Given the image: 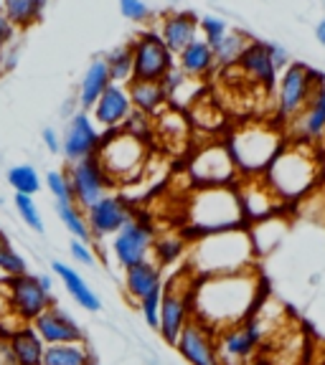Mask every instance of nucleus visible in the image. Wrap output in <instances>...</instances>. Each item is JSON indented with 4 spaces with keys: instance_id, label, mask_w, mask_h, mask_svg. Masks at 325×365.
Instances as JSON below:
<instances>
[{
    "instance_id": "35",
    "label": "nucleus",
    "mask_w": 325,
    "mask_h": 365,
    "mask_svg": "<svg viewBox=\"0 0 325 365\" xmlns=\"http://www.w3.org/2000/svg\"><path fill=\"white\" fill-rule=\"evenodd\" d=\"M8 182L11 188L16 190L18 195H36L41 188H44V180H41L39 170L34 165H13L8 170Z\"/></svg>"
},
{
    "instance_id": "4",
    "label": "nucleus",
    "mask_w": 325,
    "mask_h": 365,
    "mask_svg": "<svg viewBox=\"0 0 325 365\" xmlns=\"http://www.w3.org/2000/svg\"><path fill=\"white\" fill-rule=\"evenodd\" d=\"M186 226L194 234V239L204 234L246 226L234 185L191 190V195L186 198Z\"/></svg>"
},
{
    "instance_id": "9",
    "label": "nucleus",
    "mask_w": 325,
    "mask_h": 365,
    "mask_svg": "<svg viewBox=\"0 0 325 365\" xmlns=\"http://www.w3.org/2000/svg\"><path fill=\"white\" fill-rule=\"evenodd\" d=\"M264 337H267V322H264V309L259 304L249 319L216 332V348L221 365H246L257 355Z\"/></svg>"
},
{
    "instance_id": "22",
    "label": "nucleus",
    "mask_w": 325,
    "mask_h": 365,
    "mask_svg": "<svg viewBox=\"0 0 325 365\" xmlns=\"http://www.w3.org/2000/svg\"><path fill=\"white\" fill-rule=\"evenodd\" d=\"M325 132V81L313 91L305 109L290 122V137L297 143H318Z\"/></svg>"
},
{
    "instance_id": "6",
    "label": "nucleus",
    "mask_w": 325,
    "mask_h": 365,
    "mask_svg": "<svg viewBox=\"0 0 325 365\" xmlns=\"http://www.w3.org/2000/svg\"><path fill=\"white\" fill-rule=\"evenodd\" d=\"M94 158L99 160V165L104 168L112 182H130L135 180L145 168V160H148V148H145V140L130 135L125 130H114L102 135V143H99Z\"/></svg>"
},
{
    "instance_id": "13",
    "label": "nucleus",
    "mask_w": 325,
    "mask_h": 365,
    "mask_svg": "<svg viewBox=\"0 0 325 365\" xmlns=\"http://www.w3.org/2000/svg\"><path fill=\"white\" fill-rule=\"evenodd\" d=\"M8 294H11V309L13 317L21 322V325H31L41 312L54 304L51 292H46L41 284L39 274H21V277H11L6 282Z\"/></svg>"
},
{
    "instance_id": "43",
    "label": "nucleus",
    "mask_w": 325,
    "mask_h": 365,
    "mask_svg": "<svg viewBox=\"0 0 325 365\" xmlns=\"http://www.w3.org/2000/svg\"><path fill=\"white\" fill-rule=\"evenodd\" d=\"M120 130H125V132H130V135H135V137H140V140H145V137L150 135V130H153V122H150L148 114L132 109V112L127 114V120L122 122Z\"/></svg>"
},
{
    "instance_id": "51",
    "label": "nucleus",
    "mask_w": 325,
    "mask_h": 365,
    "mask_svg": "<svg viewBox=\"0 0 325 365\" xmlns=\"http://www.w3.org/2000/svg\"><path fill=\"white\" fill-rule=\"evenodd\" d=\"M6 246H11V244H8L6 234H3V231H0V249H6Z\"/></svg>"
},
{
    "instance_id": "30",
    "label": "nucleus",
    "mask_w": 325,
    "mask_h": 365,
    "mask_svg": "<svg viewBox=\"0 0 325 365\" xmlns=\"http://www.w3.org/2000/svg\"><path fill=\"white\" fill-rule=\"evenodd\" d=\"M246 231H249V239H251V244H254V254L262 257V254L272 251L274 246L282 241V236H285V231H287V221L277 213V216L254 221L251 226H246Z\"/></svg>"
},
{
    "instance_id": "14",
    "label": "nucleus",
    "mask_w": 325,
    "mask_h": 365,
    "mask_svg": "<svg viewBox=\"0 0 325 365\" xmlns=\"http://www.w3.org/2000/svg\"><path fill=\"white\" fill-rule=\"evenodd\" d=\"M236 195H239L241 211H244L246 223L262 221V218L277 216L285 208L282 198L272 190L264 175H239L234 182Z\"/></svg>"
},
{
    "instance_id": "40",
    "label": "nucleus",
    "mask_w": 325,
    "mask_h": 365,
    "mask_svg": "<svg viewBox=\"0 0 325 365\" xmlns=\"http://www.w3.org/2000/svg\"><path fill=\"white\" fill-rule=\"evenodd\" d=\"M29 272V264L26 259L18 254L13 246H6V249H0V274L11 279V277H21V274Z\"/></svg>"
},
{
    "instance_id": "31",
    "label": "nucleus",
    "mask_w": 325,
    "mask_h": 365,
    "mask_svg": "<svg viewBox=\"0 0 325 365\" xmlns=\"http://www.w3.org/2000/svg\"><path fill=\"white\" fill-rule=\"evenodd\" d=\"M44 365H94L91 350L84 342H61V345H46Z\"/></svg>"
},
{
    "instance_id": "5",
    "label": "nucleus",
    "mask_w": 325,
    "mask_h": 365,
    "mask_svg": "<svg viewBox=\"0 0 325 365\" xmlns=\"http://www.w3.org/2000/svg\"><path fill=\"white\" fill-rule=\"evenodd\" d=\"M282 145H285V132L272 122H244L226 137V148L239 175H262Z\"/></svg>"
},
{
    "instance_id": "24",
    "label": "nucleus",
    "mask_w": 325,
    "mask_h": 365,
    "mask_svg": "<svg viewBox=\"0 0 325 365\" xmlns=\"http://www.w3.org/2000/svg\"><path fill=\"white\" fill-rule=\"evenodd\" d=\"M51 272H54V277L64 284V289L69 292V297H71L81 309H89V312H99V309H102L99 294L86 284V279L71 267V264L51 262Z\"/></svg>"
},
{
    "instance_id": "49",
    "label": "nucleus",
    "mask_w": 325,
    "mask_h": 365,
    "mask_svg": "<svg viewBox=\"0 0 325 365\" xmlns=\"http://www.w3.org/2000/svg\"><path fill=\"white\" fill-rule=\"evenodd\" d=\"M8 314H13V309H11V294H8V287H6V282L0 284V322L8 317Z\"/></svg>"
},
{
    "instance_id": "11",
    "label": "nucleus",
    "mask_w": 325,
    "mask_h": 365,
    "mask_svg": "<svg viewBox=\"0 0 325 365\" xmlns=\"http://www.w3.org/2000/svg\"><path fill=\"white\" fill-rule=\"evenodd\" d=\"M132 79L163 81L173 71V53L155 31L140 34L132 41Z\"/></svg>"
},
{
    "instance_id": "46",
    "label": "nucleus",
    "mask_w": 325,
    "mask_h": 365,
    "mask_svg": "<svg viewBox=\"0 0 325 365\" xmlns=\"http://www.w3.org/2000/svg\"><path fill=\"white\" fill-rule=\"evenodd\" d=\"M267 48H269V56H272V61H274V68L277 71H285L287 68V63H290V58H287V53H285V48H280L277 43H267Z\"/></svg>"
},
{
    "instance_id": "54",
    "label": "nucleus",
    "mask_w": 325,
    "mask_h": 365,
    "mask_svg": "<svg viewBox=\"0 0 325 365\" xmlns=\"http://www.w3.org/2000/svg\"><path fill=\"white\" fill-rule=\"evenodd\" d=\"M323 137H325V132H323Z\"/></svg>"
},
{
    "instance_id": "48",
    "label": "nucleus",
    "mask_w": 325,
    "mask_h": 365,
    "mask_svg": "<svg viewBox=\"0 0 325 365\" xmlns=\"http://www.w3.org/2000/svg\"><path fill=\"white\" fill-rule=\"evenodd\" d=\"M13 36H16V29H13L11 23H8V18L0 13V51L8 46V41H13Z\"/></svg>"
},
{
    "instance_id": "18",
    "label": "nucleus",
    "mask_w": 325,
    "mask_h": 365,
    "mask_svg": "<svg viewBox=\"0 0 325 365\" xmlns=\"http://www.w3.org/2000/svg\"><path fill=\"white\" fill-rule=\"evenodd\" d=\"M86 223H89L91 239H107V236H114L130 221L135 213H132L130 203L120 195H104L97 203L86 208Z\"/></svg>"
},
{
    "instance_id": "47",
    "label": "nucleus",
    "mask_w": 325,
    "mask_h": 365,
    "mask_svg": "<svg viewBox=\"0 0 325 365\" xmlns=\"http://www.w3.org/2000/svg\"><path fill=\"white\" fill-rule=\"evenodd\" d=\"M41 137H44L46 150H51V153H61V137L56 135V130H51V127H46V130L41 132Z\"/></svg>"
},
{
    "instance_id": "25",
    "label": "nucleus",
    "mask_w": 325,
    "mask_h": 365,
    "mask_svg": "<svg viewBox=\"0 0 325 365\" xmlns=\"http://www.w3.org/2000/svg\"><path fill=\"white\" fill-rule=\"evenodd\" d=\"M239 66L254 84H262L264 89H274V84H277V68H274V61L269 56L267 43L251 41L244 56L239 58Z\"/></svg>"
},
{
    "instance_id": "20",
    "label": "nucleus",
    "mask_w": 325,
    "mask_h": 365,
    "mask_svg": "<svg viewBox=\"0 0 325 365\" xmlns=\"http://www.w3.org/2000/svg\"><path fill=\"white\" fill-rule=\"evenodd\" d=\"M6 365H44L46 345L31 325H18L3 340Z\"/></svg>"
},
{
    "instance_id": "28",
    "label": "nucleus",
    "mask_w": 325,
    "mask_h": 365,
    "mask_svg": "<svg viewBox=\"0 0 325 365\" xmlns=\"http://www.w3.org/2000/svg\"><path fill=\"white\" fill-rule=\"evenodd\" d=\"M214 66H216V61H214L211 46L201 38L191 41V43L178 53V68H181L186 76H191V79L201 81L204 76L211 74Z\"/></svg>"
},
{
    "instance_id": "34",
    "label": "nucleus",
    "mask_w": 325,
    "mask_h": 365,
    "mask_svg": "<svg viewBox=\"0 0 325 365\" xmlns=\"http://www.w3.org/2000/svg\"><path fill=\"white\" fill-rule=\"evenodd\" d=\"M56 213L61 218L64 228H66L71 239H79V241H89L91 244V231H89V223H86V213L81 211L76 203H56Z\"/></svg>"
},
{
    "instance_id": "38",
    "label": "nucleus",
    "mask_w": 325,
    "mask_h": 365,
    "mask_svg": "<svg viewBox=\"0 0 325 365\" xmlns=\"http://www.w3.org/2000/svg\"><path fill=\"white\" fill-rule=\"evenodd\" d=\"M13 205H16V211H18V216H21V221L26 223L31 231H36V234H44V231H46L44 216H41L39 205L34 203V195H18L16 193Z\"/></svg>"
},
{
    "instance_id": "15",
    "label": "nucleus",
    "mask_w": 325,
    "mask_h": 365,
    "mask_svg": "<svg viewBox=\"0 0 325 365\" xmlns=\"http://www.w3.org/2000/svg\"><path fill=\"white\" fill-rule=\"evenodd\" d=\"M153 241L155 231L145 218L132 216L125 226L112 236V254L117 259L122 269L132 267V264H140L145 259H150L153 254Z\"/></svg>"
},
{
    "instance_id": "55",
    "label": "nucleus",
    "mask_w": 325,
    "mask_h": 365,
    "mask_svg": "<svg viewBox=\"0 0 325 365\" xmlns=\"http://www.w3.org/2000/svg\"><path fill=\"white\" fill-rule=\"evenodd\" d=\"M173 3H176V0H173Z\"/></svg>"
},
{
    "instance_id": "2",
    "label": "nucleus",
    "mask_w": 325,
    "mask_h": 365,
    "mask_svg": "<svg viewBox=\"0 0 325 365\" xmlns=\"http://www.w3.org/2000/svg\"><path fill=\"white\" fill-rule=\"evenodd\" d=\"M254 262H257L254 244H251L246 226H241L196 236L189 246L186 267L196 277H214V274H234L254 269Z\"/></svg>"
},
{
    "instance_id": "29",
    "label": "nucleus",
    "mask_w": 325,
    "mask_h": 365,
    "mask_svg": "<svg viewBox=\"0 0 325 365\" xmlns=\"http://www.w3.org/2000/svg\"><path fill=\"white\" fill-rule=\"evenodd\" d=\"M112 84L109 79V71H107V63L104 58H94L89 63V68L84 71L81 76V84H79V107L81 112H91V107L97 104V99L104 94V89Z\"/></svg>"
},
{
    "instance_id": "53",
    "label": "nucleus",
    "mask_w": 325,
    "mask_h": 365,
    "mask_svg": "<svg viewBox=\"0 0 325 365\" xmlns=\"http://www.w3.org/2000/svg\"><path fill=\"white\" fill-rule=\"evenodd\" d=\"M3 61H6V58H3V51H0V68H3Z\"/></svg>"
},
{
    "instance_id": "33",
    "label": "nucleus",
    "mask_w": 325,
    "mask_h": 365,
    "mask_svg": "<svg viewBox=\"0 0 325 365\" xmlns=\"http://www.w3.org/2000/svg\"><path fill=\"white\" fill-rule=\"evenodd\" d=\"M0 13L8 18L13 29H29L44 13L39 0H0Z\"/></svg>"
},
{
    "instance_id": "23",
    "label": "nucleus",
    "mask_w": 325,
    "mask_h": 365,
    "mask_svg": "<svg viewBox=\"0 0 325 365\" xmlns=\"http://www.w3.org/2000/svg\"><path fill=\"white\" fill-rule=\"evenodd\" d=\"M158 36H160V41L171 48L173 56H176V53H181L191 41L199 38V18L189 11L168 13V16H163Z\"/></svg>"
},
{
    "instance_id": "36",
    "label": "nucleus",
    "mask_w": 325,
    "mask_h": 365,
    "mask_svg": "<svg viewBox=\"0 0 325 365\" xmlns=\"http://www.w3.org/2000/svg\"><path fill=\"white\" fill-rule=\"evenodd\" d=\"M104 63H107L112 84H122V81L127 84L132 79V46H117V48H112L104 56Z\"/></svg>"
},
{
    "instance_id": "44",
    "label": "nucleus",
    "mask_w": 325,
    "mask_h": 365,
    "mask_svg": "<svg viewBox=\"0 0 325 365\" xmlns=\"http://www.w3.org/2000/svg\"><path fill=\"white\" fill-rule=\"evenodd\" d=\"M120 13L132 23H143L150 18V8L145 0H120Z\"/></svg>"
},
{
    "instance_id": "21",
    "label": "nucleus",
    "mask_w": 325,
    "mask_h": 365,
    "mask_svg": "<svg viewBox=\"0 0 325 365\" xmlns=\"http://www.w3.org/2000/svg\"><path fill=\"white\" fill-rule=\"evenodd\" d=\"M130 112H132V104H130V94H127V86L109 84L102 97L97 99V104L91 107V120H94V125L99 130L114 132L120 130Z\"/></svg>"
},
{
    "instance_id": "39",
    "label": "nucleus",
    "mask_w": 325,
    "mask_h": 365,
    "mask_svg": "<svg viewBox=\"0 0 325 365\" xmlns=\"http://www.w3.org/2000/svg\"><path fill=\"white\" fill-rule=\"evenodd\" d=\"M44 185L49 188V193H51L54 205H56V203H74V193H71V182H69L66 170L46 173Z\"/></svg>"
},
{
    "instance_id": "7",
    "label": "nucleus",
    "mask_w": 325,
    "mask_h": 365,
    "mask_svg": "<svg viewBox=\"0 0 325 365\" xmlns=\"http://www.w3.org/2000/svg\"><path fill=\"white\" fill-rule=\"evenodd\" d=\"M194 284H196V274L191 272L186 264L181 269L171 274V279L163 282V302H160V322L158 332L163 337V342L168 345H176L178 335L186 327L191 317H194Z\"/></svg>"
},
{
    "instance_id": "19",
    "label": "nucleus",
    "mask_w": 325,
    "mask_h": 365,
    "mask_svg": "<svg viewBox=\"0 0 325 365\" xmlns=\"http://www.w3.org/2000/svg\"><path fill=\"white\" fill-rule=\"evenodd\" d=\"M31 327L39 332V337L44 340V345L84 342V330H81V325L76 322V317H71L66 309L56 307V304H51L46 312H41L39 317L31 322Z\"/></svg>"
},
{
    "instance_id": "8",
    "label": "nucleus",
    "mask_w": 325,
    "mask_h": 365,
    "mask_svg": "<svg viewBox=\"0 0 325 365\" xmlns=\"http://www.w3.org/2000/svg\"><path fill=\"white\" fill-rule=\"evenodd\" d=\"M325 81L323 71L290 61L277 81V125H290L310 102L313 91Z\"/></svg>"
},
{
    "instance_id": "42",
    "label": "nucleus",
    "mask_w": 325,
    "mask_h": 365,
    "mask_svg": "<svg viewBox=\"0 0 325 365\" xmlns=\"http://www.w3.org/2000/svg\"><path fill=\"white\" fill-rule=\"evenodd\" d=\"M160 302H163V287L155 289L153 294H148L143 302L137 304L140 314H143V319H145V325L153 327V330H158V322H160Z\"/></svg>"
},
{
    "instance_id": "16",
    "label": "nucleus",
    "mask_w": 325,
    "mask_h": 365,
    "mask_svg": "<svg viewBox=\"0 0 325 365\" xmlns=\"http://www.w3.org/2000/svg\"><path fill=\"white\" fill-rule=\"evenodd\" d=\"M173 348L181 353V358L189 365H221L216 348V332L209 330L204 322L194 317L186 322Z\"/></svg>"
},
{
    "instance_id": "17",
    "label": "nucleus",
    "mask_w": 325,
    "mask_h": 365,
    "mask_svg": "<svg viewBox=\"0 0 325 365\" xmlns=\"http://www.w3.org/2000/svg\"><path fill=\"white\" fill-rule=\"evenodd\" d=\"M99 143H102V132L94 125L89 112H76L71 114V120L66 122V130L61 137V153L69 163L91 158L97 153Z\"/></svg>"
},
{
    "instance_id": "41",
    "label": "nucleus",
    "mask_w": 325,
    "mask_h": 365,
    "mask_svg": "<svg viewBox=\"0 0 325 365\" xmlns=\"http://www.w3.org/2000/svg\"><path fill=\"white\" fill-rule=\"evenodd\" d=\"M199 31L204 34L206 43L214 46L216 41H221L224 36H226L229 26H226V21L219 16H204V18H199Z\"/></svg>"
},
{
    "instance_id": "37",
    "label": "nucleus",
    "mask_w": 325,
    "mask_h": 365,
    "mask_svg": "<svg viewBox=\"0 0 325 365\" xmlns=\"http://www.w3.org/2000/svg\"><path fill=\"white\" fill-rule=\"evenodd\" d=\"M189 251V244L178 236H163V239L153 241V262L158 264L160 269L168 267V264H176L186 257Z\"/></svg>"
},
{
    "instance_id": "12",
    "label": "nucleus",
    "mask_w": 325,
    "mask_h": 365,
    "mask_svg": "<svg viewBox=\"0 0 325 365\" xmlns=\"http://www.w3.org/2000/svg\"><path fill=\"white\" fill-rule=\"evenodd\" d=\"M69 182H71V193H74V203L79 205L81 211L91 208L99 198L109 195L112 190V178L104 173V168L99 165V160L91 155V158L76 160V163H69L66 168Z\"/></svg>"
},
{
    "instance_id": "10",
    "label": "nucleus",
    "mask_w": 325,
    "mask_h": 365,
    "mask_svg": "<svg viewBox=\"0 0 325 365\" xmlns=\"http://www.w3.org/2000/svg\"><path fill=\"white\" fill-rule=\"evenodd\" d=\"M189 180L194 188L234 185L239 180V170L231 160L226 143H206L196 148L189 160Z\"/></svg>"
},
{
    "instance_id": "52",
    "label": "nucleus",
    "mask_w": 325,
    "mask_h": 365,
    "mask_svg": "<svg viewBox=\"0 0 325 365\" xmlns=\"http://www.w3.org/2000/svg\"><path fill=\"white\" fill-rule=\"evenodd\" d=\"M0 365H6V353H3V342H0Z\"/></svg>"
},
{
    "instance_id": "50",
    "label": "nucleus",
    "mask_w": 325,
    "mask_h": 365,
    "mask_svg": "<svg viewBox=\"0 0 325 365\" xmlns=\"http://www.w3.org/2000/svg\"><path fill=\"white\" fill-rule=\"evenodd\" d=\"M315 36H318V41H320V46L325 48V18L318 23V29H315Z\"/></svg>"
},
{
    "instance_id": "45",
    "label": "nucleus",
    "mask_w": 325,
    "mask_h": 365,
    "mask_svg": "<svg viewBox=\"0 0 325 365\" xmlns=\"http://www.w3.org/2000/svg\"><path fill=\"white\" fill-rule=\"evenodd\" d=\"M69 254H71V259H74L76 264H84V267H91V264L97 262V257H94V249H91L89 241L71 239V244H69Z\"/></svg>"
},
{
    "instance_id": "27",
    "label": "nucleus",
    "mask_w": 325,
    "mask_h": 365,
    "mask_svg": "<svg viewBox=\"0 0 325 365\" xmlns=\"http://www.w3.org/2000/svg\"><path fill=\"white\" fill-rule=\"evenodd\" d=\"M127 94H130V104L137 112L155 117L160 109H166L168 104V94L163 81H140V79H130L127 81Z\"/></svg>"
},
{
    "instance_id": "3",
    "label": "nucleus",
    "mask_w": 325,
    "mask_h": 365,
    "mask_svg": "<svg viewBox=\"0 0 325 365\" xmlns=\"http://www.w3.org/2000/svg\"><path fill=\"white\" fill-rule=\"evenodd\" d=\"M320 170H323V158H320L315 143L290 140L274 155V160L262 175L287 205L308 195L318 185Z\"/></svg>"
},
{
    "instance_id": "32",
    "label": "nucleus",
    "mask_w": 325,
    "mask_h": 365,
    "mask_svg": "<svg viewBox=\"0 0 325 365\" xmlns=\"http://www.w3.org/2000/svg\"><path fill=\"white\" fill-rule=\"evenodd\" d=\"M249 43H251V38L246 34H241V31H226V36L211 46L214 61L221 63V66H234V63H239V58L244 56Z\"/></svg>"
},
{
    "instance_id": "26",
    "label": "nucleus",
    "mask_w": 325,
    "mask_h": 365,
    "mask_svg": "<svg viewBox=\"0 0 325 365\" xmlns=\"http://www.w3.org/2000/svg\"><path fill=\"white\" fill-rule=\"evenodd\" d=\"M160 287H163V272L153 259H145V262L125 269V292L135 302H143L145 297L153 294Z\"/></svg>"
},
{
    "instance_id": "1",
    "label": "nucleus",
    "mask_w": 325,
    "mask_h": 365,
    "mask_svg": "<svg viewBox=\"0 0 325 365\" xmlns=\"http://www.w3.org/2000/svg\"><path fill=\"white\" fill-rule=\"evenodd\" d=\"M262 304V279L254 269L234 274L196 277L194 284V319L204 322L209 330L221 332L234 327L254 314Z\"/></svg>"
}]
</instances>
